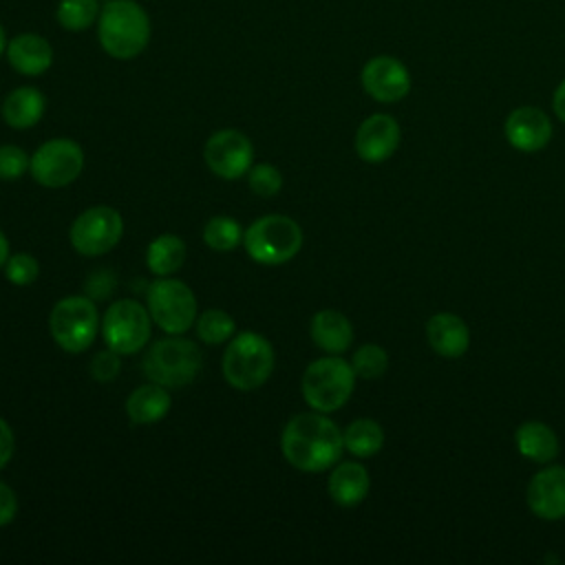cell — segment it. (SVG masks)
Instances as JSON below:
<instances>
[{"label": "cell", "mask_w": 565, "mask_h": 565, "mask_svg": "<svg viewBox=\"0 0 565 565\" xmlns=\"http://www.w3.org/2000/svg\"><path fill=\"white\" fill-rule=\"evenodd\" d=\"M360 84L364 93L380 104L402 102L413 86L408 66L395 55H373L360 71Z\"/></svg>", "instance_id": "7c38bea8"}, {"label": "cell", "mask_w": 565, "mask_h": 565, "mask_svg": "<svg viewBox=\"0 0 565 565\" xmlns=\"http://www.w3.org/2000/svg\"><path fill=\"white\" fill-rule=\"evenodd\" d=\"M104 282H115V278L108 274V271H95L90 278H88V282H86V289H88V298H93V300H102V298H106L110 291H113V287H104Z\"/></svg>", "instance_id": "e575fe53"}, {"label": "cell", "mask_w": 565, "mask_h": 565, "mask_svg": "<svg viewBox=\"0 0 565 565\" xmlns=\"http://www.w3.org/2000/svg\"><path fill=\"white\" fill-rule=\"evenodd\" d=\"M102 335L119 355L139 353L150 340V311L137 300H117L102 318Z\"/></svg>", "instance_id": "9c48e42d"}, {"label": "cell", "mask_w": 565, "mask_h": 565, "mask_svg": "<svg viewBox=\"0 0 565 565\" xmlns=\"http://www.w3.org/2000/svg\"><path fill=\"white\" fill-rule=\"evenodd\" d=\"M514 446L519 455L532 463H552L561 452V441L554 428L541 419H525L514 430Z\"/></svg>", "instance_id": "d6986e66"}, {"label": "cell", "mask_w": 565, "mask_h": 565, "mask_svg": "<svg viewBox=\"0 0 565 565\" xmlns=\"http://www.w3.org/2000/svg\"><path fill=\"white\" fill-rule=\"evenodd\" d=\"M185 260V243L177 234L157 236L146 249V265L154 276H170Z\"/></svg>", "instance_id": "d4e9b609"}, {"label": "cell", "mask_w": 565, "mask_h": 565, "mask_svg": "<svg viewBox=\"0 0 565 565\" xmlns=\"http://www.w3.org/2000/svg\"><path fill=\"white\" fill-rule=\"evenodd\" d=\"M329 497L340 508H355L371 490L369 470L360 461H338L327 481Z\"/></svg>", "instance_id": "ffe728a7"}, {"label": "cell", "mask_w": 565, "mask_h": 565, "mask_svg": "<svg viewBox=\"0 0 565 565\" xmlns=\"http://www.w3.org/2000/svg\"><path fill=\"white\" fill-rule=\"evenodd\" d=\"M243 238V227L232 216H214L203 227V241L214 252H232Z\"/></svg>", "instance_id": "4316f807"}, {"label": "cell", "mask_w": 565, "mask_h": 565, "mask_svg": "<svg viewBox=\"0 0 565 565\" xmlns=\"http://www.w3.org/2000/svg\"><path fill=\"white\" fill-rule=\"evenodd\" d=\"M31 166V157L18 146H0V179L15 181L20 179Z\"/></svg>", "instance_id": "1f68e13d"}, {"label": "cell", "mask_w": 565, "mask_h": 565, "mask_svg": "<svg viewBox=\"0 0 565 565\" xmlns=\"http://www.w3.org/2000/svg\"><path fill=\"white\" fill-rule=\"evenodd\" d=\"M121 234L124 221L119 212L108 205H93L73 221L68 238L77 254L102 256L119 243Z\"/></svg>", "instance_id": "8fae6325"}, {"label": "cell", "mask_w": 565, "mask_h": 565, "mask_svg": "<svg viewBox=\"0 0 565 565\" xmlns=\"http://www.w3.org/2000/svg\"><path fill=\"white\" fill-rule=\"evenodd\" d=\"M243 245L252 260L260 265H282L300 252L302 230L289 216L269 214L245 230Z\"/></svg>", "instance_id": "8992f818"}, {"label": "cell", "mask_w": 565, "mask_h": 565, "mask_svg": "<svg viewBox=\"0 0 565 565\" xmlns=\"http://www.w3.org/2000/svg\"><path fill=\"white\" fill-rule=\"evenodd\" d=\"M46 110V97L35 86H18L4 95L0 115L9 128L26 130L35 126Z\"/></svg>", "instance_id": "44dd1931"}, {"label": "cell", "mask_w": 565, "mask_h": 565, "mask_svg": "<svg viewBox=\"0 0 565 565\" xmlns=\"http://www.w3.org/2000/svg\"><path fill=\"white\" fill-rule=\"evenodd\" d=\"M311 340L318 349L331 355L344 353L353 342V324L338 309H322L311 318Z\"/></svg>", "instance_id": "7402d4cb"}, {"label": "cell", "mask_w": 565, "mask_h": 565, "mask_svg": "<svg viewBox=\"0 0 565 565\" xmlns=\"http://www.w3.org/2000/svg\"><path fill=\"white\" fill-rule=\"evenodd\" d=\"M121 362H119V353L113 349H104L99 351L93 360H90V375L97 382H110L119 375Z\"/></svg>", "instance_id": "d6a6232c"}, {"label": "cell", "mask_w": 565, "mask_h": 565, "mask_svg": "<svg viewBox=\"0 0 565 565\" xmlns=\"http://www.w3.org/2000/svg\"><path fill=\"white\" fill-rule=\"evenodd\" d=\"M152 24L137 0H108L97 20V42L113 60H135L150 44Z\"/></svg>", "instance_id": "7a4b0ae2"}, {"label": "cell", "mask_w": 565, "mask_h": 565, "mask_svg": "<svg viewBox=\"0 0 565 565\" xmlns=\"http://www.w3.org/2000/svg\"><path fill=\"white\" fill-rule=\"evenodd\" d=\"M13 455V430L11 426L0 417V470L9 463Z\"/></svg>", "instance_id": "d590c367"}, {"label": "cell", "mask_w": 565, "mask_h": 565, "mask_svg": "<svg viewBox=\"0 0 565 565\" xmlns=\"http://www.w3.org/2000/svg\"><path fill=\"white\" fill-rule=\"evenodd\" d=\"M4 57L15 73L26 75V77H38L51 68L53 46L44 35L24 31V33L9 38Z\"/></svg>", "instance_id": "ac0fdd59"}, {"label": "cell", "mask_w": 565, "mask_h": 565, "mask_svg": "<svg viewBox=\"0 0 565 565\" xmlns=\"http://www.w3.org/2000/svg\"><path fill=\"white\" fill-rule=\"evenodd\" d=\"M402 141V128L388 113L369 115L355 130L353 148L364 163H384L395 154Z\"/></svg>", "instance_id": "5bb4252c"}, {"label": "cell", "mask_w": 565, "mask_h": 565, "mask_svg": "<svg viewBox=\"0 0 565 565\" xmlns=\"http://www.w3.org/2000/svg\"><path fill=\"white\" fill-rule=\"evenodd\" d=\"M148 311L168 335H181L196 320V298L183 280L161 276L148 287Z\"/></svg>", "instance_id": "ba28073f"}, {"label": "cell", "mask_w": 565, "mask_h": 565, "mask_svg": "<svg viewBox=\"0 0 565 565\" xmlns=\"http://www.w3.org/2000/svg\"><path fill=\"white\" fill-rule=\"evenodd\" d=\"M7 42H9V40H7V33H4V26H2V24H0V57H2V55H4V51H7Z\"/></svg>", "instance_id": "f35d334b"}, {"label": "cell", "mask_w": 565, "mask_h": 565, "mask_svg": "<svg viewBox=\"0 0 565 565\" xmlns=\"http://www.w3.org/2000/svg\"><path fill=\"white\" fill-rule=\"evenodd\" d=\"M552 110L558 117V121L565 124V77L556 84V88L552 93Z\"/></svg>", "instance_id": "8d00e7d4"}, {"label": "cell", "mask_w": 565, "mask_h": 565, "mask_svg": "<svg viewBox=\"0 0 565 565\" xmlns=\"http://www.w3.org/2000/svg\"><path fill=\"white\" fill-rule=\"evenodd\" d=\"M342 439H344V450L347 452H351L358 459H369V457H373L382 450L384 430L375 419L360 417V419H353L342 430Z\"/></svg>", "instance_id": "cb8c5ba5"}, {"label": "cell", "mask_w": 565, "mask_h": 565, "mask_svg": "<svg viewBox=\"0 0 565 565\" xmlns=\"http://www.w3.org/2000/svg\"><path fill=\"white\" fill-rule=\"evenodd\" d=\"M285 459L302 472H322L333 468L344 450L342 430L327 413H298L287 422L280 435Z\"/></svg>", "instance_id": "6da1fadb"}, {"label": "cell", "mask_w": 565, "mask_h": 565, "mask_svg": "<svg viewBox=\"0 0 565 565\" xmlns=\"http://www.w3.org/2000/svg\"><path fill=\"white\" fill-rule=\"evenodd\" d=\"M236 324L234 318L227 311L221 309H207L201 316H196V335L205 344H221L234 338Z\"/></svg>", "instance_id": "83f0119b"}, {"label": "cell", "mask_w": 565, "mask_h": 565, "mask_svg": "<svg viewBox=\"0 0 565 565\" xmlns=\"http://www.w3.org/2000/svg\"><path fill=\"white\" fill-rule=\"evenodd\" d=\"M351 366L358 377L377 380L388 369V353L384 347H380L375 342H366L355 349V353L351 358Z\"/></svg>", "instance_id": "f1b7e54d"}, {"label": "cell", "mask_w": 565, "mask_h": 565, "mask_svg": "<svg viewBox=\"0 0 565 565\" xmlns=\"http://www.w3.org/2000/svg\"><path fill=\"white\" fill-rule=\"evenodd\" d=\"M355 371L351 362L340 355H324L313 360L302 373V397L318 413H333L342 408L355 388Z\"/></svg>", "instance_id": "3957f363"}, {"label": "cell", "mask_w": 565, "mask_h": 565, "mask_svg": "<svg viewBox=\"0 0 565 565\" xmlns=\"http://www.w3.org/2000/svg\"><path fill=\"white\" fill-rule=\"evenodd\" d=\"M274 347L256 331H241L234 335L223 353V375L230 386L238 391H254L263 386L274 371Z\"/></svg>", "instance_id": "277c9868"}, {"label": "cell", "mask_w": 565, "mask_h": 565, "mask_svg": "<svg viewBox=\"0 0 565 565\" xmlns=\"http://www.w3.org/2000/svg\"><path fill=\"white\" fill-rule=\"evenodd\" d=\"M527 510L541 521L565 519V466L545 463L527 483Z\"/></svg>", "instance_id": "9a60e30c"}, {"label": "cell", "mask_w": 565, "mask_h": 565, "mask_svg": "<svg viewBox=\"0 0 565 565\" xmlns=\"http://www.w3.org/2000/svg\"><path fill=\"white\" fill-rule=\"evenodd\" d=\"M49 327L60 349L66 353H82L95 342L99 329L97 305L86 296H66L55 302Z\"/></svg>", "instance_id": "52a82bcc"}, {"label": "cell", "mask_w": 565, "mask_h": 565, "mask_svg": "<svg viewBox=\"0 0 565 565\" xmlns=\"http://www.w3.org/2000/svg\"><path fill=\"white\" fill-rule=\"evenodd\" d=\"M201 349L196 342L179 335L161 338L143 355V373L150 382L166 388H181L194 382L201 371Z\"/></svg>", "instance_id": "5b68a950"}, {"label": "cell", "mask_w": 565, "mask_h": 565, "mask_svg": "<svg viewBox=\"0 0 565 565\" xmlns=\"http://www.w3.org/2000/svg\"><path fill=\"white\" fill-rule=\"evenodd\" d=\"M203 157L207 168L221 179H238L252 168L254 146L241 130L225 128L214 132L203 148Z\"/></svg>", "instance_id": "4fadbf2b"}, {"label": "cell", "mask_w": 565, "mask_h": 565, "mask_svg": "<svg viewBox=\"0 0 565 565\" xmlns=\"http://www.w3.org/2000/svg\"><path fill=\"white\" fill-rule=\"evenodd\" d=\"M7 260H9V241H7V236L0 230V267H4Z\"/></svg>", "instance_id": "74e56055"}, {"label": "cell", "mask_w": 565, "mask_h": 565, "mask_svg": "<svg viewBox=\"0 0 565 565\" xmlns=\"http://www.w3.org/2000/svg\"><path fill=\"white\" fill-rule=\"evenodd\" d=\"M428 347L446 360H457L470 349V329L459 313L437 311L424 327Z\"/></svg>", "instance_id": "e0dca14e"}, {"label": "cell", "mask_w": 565, "mask_h": 565, "mask_svg": "<svg viewBox=\"0 0 565 565\" xmlns=\"http://www.w3.org/2000/svg\"><path fill=\"white\" fill-rule=\"evenodd\" d=\"M15 512H18V499H15V492L0 481V527L11 523L15 519Z\"/></svg>", "instance_id": "836d02e7"}, {"label": "cell", "mask_w": 565, "mask_h": 565, "mask_svg": "<svg viewBox=\"0 0 565 565\" xmlns=\"http://www.w3.org/2000/svg\"><path fill=\"white\" fill-rule=\"evenodd\" d=\"M247 181H249V190L263 199H269L274 194L280 192L282 188V174L278 168L269 166V163H258L252 166L247 172Z\"/></svg>", "instance_id": "f546056e"}, {"label": "cell", "mask_w": 565, "mask_h": 565, "mask_svg": "<svg viewBox=\"0 0 565 565\" xmlns=\"http://www.w3.org/2000/svg\"><path fill=\"white\" fill-rule=\"evenodd\" d=\"M4 276L9 278V282H13L18 287H26L38 280L40 265L31 254H13L4 263Z\"/></svg>", "instance_id": "4dcf8cb0"}, {"label": "cell", "mask_w": 565, "mask_h": 565, "mask_svg": "<svg viewBox=\"0 0 565 565\" xmlns=\"http://www.w3.org/2000/svg\"><path fill=\"white\" fill-rule=\"evenodd\" d=\"M84 168V150L68 137L44 141L31 154V174L44 188H64L73 183Z\"/></svg>", "instance_id": "30bf717a"}, {"label": "cell", "mask_w": 565, "mask_h": 565, "mask_svg": "<svg viewBox=\"0 0 565 565\" xmlns=\"http://www.w3.org/2000/svg\"><path fill=\"white\" fill-rule=\"evenodd\" d=\"M170 411V393L161 384H143L135 388L126 399V415L132 424L146 426L166 417Z\"/></svg>", "instance_id": "603a6c76"}, {"label": "cell", "mask_w": 565, "mask_h": 565, "mask_svg": "<svg viewBox=\"0 0 565 565\" xmlns=\"http://www.w3.org/2000/svg\"><path fill=\"white\" fill-rule=\"evenodd\" d=\"M99 13V0H60L55 7V22L68 33H84L97 24Z\"/></svg>", "instance_id": "484cf974"}, {"label": "cell", "mask_w": 565, "mask_h": 565, "mask_svg": "<svg viewBox=\"0 0 565 565\" xmlns=\"http://www.w3.org/2000/svg\"><path fill=\"white\" fill-rule=\"evenodd\" d=\"M552 119L539 106H516L503 121L505 141L519 152H539L552 141Z\"/></svg>", "instance_id": "2e32d148"}]
</instances>
